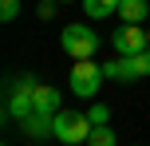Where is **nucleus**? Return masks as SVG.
<instances>
[{"label":"nucleus","mask_w":150,"mask_h":146,"mask_svg":"<svg viewBox=\"0 0 150 146\" xmlns=\"http://www.w3.org/2000/svg\"><path fill=\"white\" fill-rule=\"evenodd\" d=\"M103 63H95V59H75L71 63V79H67V87H71V95H79V99H95L99 95V87H103Z\"/></svg>","instance_id":"1"},{"label":"nucleus","mask_w":150,"mask_h":146,"mask_svg":"<svg viewBox=\"0 0 150 146\" xmlns=\"http://www.w3.org/2000/svg\"><path fill=\"white\" fill-rule=\"evenodd\" d=\"M59 47L71 55V59H95L99 51V36L87 28V24H67L59 32Z\"/></svg>","instance_id":"2"},{"label":"nucleus","mask_w":150,"mask_h":146,"mask_svg":"<svg viewBox=\"0 0 150 146\" xmlns=\"http://www.w3.org/2000/svg\"><path fill=\"white\" fill-rule=\"evenodd\" d=\"M36 79L32 75H24V79H16L12 87H8V118H16V123H24V118L32 115V111H36Z\"/></svg>","instance_id":"3"},{"label":"nucleus","mask_w":150,"mask_h":146,"mask_svg":"<svg viewBox=\"0 0 150 146\" xmlns=\"http://www.w3.org/2000/svg\"><path fill=\"white\" fill-rule=\"evenodd\" d=\"M103 75H107V79H119V83H134V79L150 75V51L115 55V63H103Z\"/></svg>","instance_id":"4"},{"label":"nucleus","mask_w":150,"mask_h":146,"mask_svg":"<svg viewBox=\"0 0 150 146\" xmlns=\"http://www.w3.org/2000/svg\"><path fill=\"white\" fill-rule=\"evenodd\" d=\"M91 130H95V126H91L87 115H71V111H59V115H55V142H63V146L87 142Z\"/></svg>","instance_id":"5"},{"label":"nucleus","mask_w":150,"mask_h":146,"mask_svg":"<svg viewBox=\"0 0 150 146\" xmlns=\"http://www.w3.org/2000/svg\"><path fill=\"white\" fill-rule=\"evenodd\" d=\"M115 55H138V51H146V44H150V32L142 28V24H122L119 32H115Z\"/></svg>","instance_id":"6"},{"label":"nucleus","mask_w":150,"mask_h":146,"mask_svg":"<svg viewBox=\"0 0 150 146\" xmlns=\"http://www.w3.org/2000/svg\"><path fill=\"white\" fill-rule=\"evenodd\" d=\"M20 130L28 134V138H36V142L55 138V115H40V111H32V115L20 123Z\"/></svg>","instance_id":"7"},{"label":"nucleus","mask_w":150,"mask_h":146,"mask_svg":"<svg viewBox=\"0 0 150 146\" xmlns=\"http://www.w3.org/2000/svg\"><path fill=\"white\" fill-rule=\"evenodd\" d=\"M150 16V0H122L119 4V20L122 24H142Z\"/></svg>","instance_id":"8"},{"label":"nucleus","mask_w":150,"mask_h":146,"mask_svg":"<svg viewBox=\"0 0 150 146\" xmlns=\"http://www.w3.org/2000/svg\"><path fill=\"white\" fill-rule=\"evenodd\" d=\"M36 111L40 115H59V91L47 87V83H40L36 87Z\"/></svg>","instance_id":"9"},{"label":"nucleus","mask_w":150,"mask_h":146,"mask_svg":"<svg viewBox=\"0 0 150 146\" xmlns=\"http://www.w3.org/2000/svg\"><path fill=\"white\" fill-rule=\"evenodd\" d=\"M79 4H83V12H87V20H107V16L119 12L122 0H79Z\"/></svg>","instance_id":"10"},{"label":"nucleus","mask_w":150,"mask_h":146,"mask_svg":"<svg viewBox=\"0 0 150 146\" xmlns=\"http://www.w3.org/2000/svg\"><path fill=\"white\" fill-rule=\"evenodd\" d=\"M87 118H91V126H107V123H111V107L91 99V103H87Z\"/></svg>","instance_id":"11"},{"label":"nucleus","mask_w":150,"mask_h":146,"mask_svg":"<svg viewBox=\"0 0 150 146\" xmlns=\"http://www.w3.org/2000/svg\"><path fill=\"white\" fill-rule=\"evenodd\" d=\"M87 146H115V130L111 126H95L91 138H87Z\"/></svg>","instance_id":"12"},{"label":"nucleus","mask_w":150,"mask_h":146,"mask_svg":"<svg viewBox=\"0 0 150 146\" xmlns=\"http://www.w3.org/2000/svg\"><path fill=\"white\" fill-rule=\"evenodd\" d=\"M16 16H20V0H0V20L12 24Z\"/></svg>","instance_id":"13"},{"label":"nucleus","mask_w":150,"mask_h":146,"mask_svg":"<svg viewBox=\"0 0 150 146\" xmlns=\"http://www.w3.org/2000/svg\"><path fill=\"white\" fill-rule=\"evenodd\" d=\"M55 4H59V0H40V4H36V16H40V20H52V16H55Z\"/></svg>","instance_id":"14"},{"label":"nucleus","mask_w":150,"mask_h":146,"mask_svg":"<svg viewBox=\"0 0 150 146\" xmlns=\"http://www.w3.org/2000/svg\"><path fill=\"white\" fill-rule=\"evenodd\" d=\"M59 4H67V0H59Z\"/></svg>","instance_id":"15"},{"label":"nucleus","mask_w":150,"mask_h":146,"mask_svg":"<svg viewBox=\"0 0 150 146\" xmlns=\"http://www.w3.org/2000/svg\"><path fill=\"white\" fill-rule=\"evenodd\" d=\"M146 51H150V44H146Z\"/></svg>","instance_id":"16"}]
</instances>
